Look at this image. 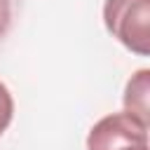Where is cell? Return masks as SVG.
Returning <instances> with one entry per match:
<instances>
[{"label": "cell", "instance_id": "3957f363", "mask_svg": "<svg viewBox=\"0 0 150 150\" xmlns=\"http://www.w3.org/2000/svg\"><path fill=\"white\" fill-rule=\"evenodd\" d=\"M148 91H150V70L141 68L127 82V89H124V110L131 112L134 117H138L145 124H148Z\"/></svg>", "mask_w": 150, "mask_h": 150}, {"label": "cell", "instance_id": "6da1fadb", "mask_svg": "<svg viewBox=\"0 0 150 150\" xmlns=\"http://www.w3.org/2000/svg\"><path fill=\"white\" fill-rule=\"evenodd\" d=\"M108 33L138 56L150 54V0H105Z\"/></svg>", "mask_w": 150, "mask_h": 150}, {"label": "cell", "instance_id": "277c9868", "mask_svg": "<svg viewBox=\"0 0 150 150\" xmlns=\"http://www.w3.org/2000/svg\"><path fill=\"white\" fill-rule=\"evenodd\" d=\"M12 117H14V98H12L9 89L0 82V136L7 131Z\"/></svg>", "mask_w": 150, "mask_h": 150}, {"label": "cell", "instance_id": "5b68a950", "mask_svg": "<svg viewBox=\"0 0 150 150\" xmlns=\"http://www.w3.org/2000/svg\"><path fill=\"white\" fill-rule=\"evenodd\" d=\"M9 21H12V7H9V0H0V38L9 30Z\"/></svg>", "mask_w": 150, "mask_h": 150}, {"label": "cell", "instance_id": "8992f818", "mask_svg": "<svg viewBox=\"0 0 150 150\" xmlns=\"http://www.w3.org/2000/svg\"><path fill=\"white\" fill-rule=\"evenodd\" d=\"M143 150H148V148H143Z\"/></svg>", "mask_w": 150, "mask_h": 150}, {"label": "cell", "instance_id": "7a4b0ae2", "mask_svg": "<svg viewBox=\"0 0 150 150\" xmlns=\"http://www.w3.org/2000/svg\"><path fill=\"white\" fill-rule=\"evenodd\" d=\"M143 148H148V124L127 110L101 117L87 136V150H143Z\"/></svg>", "mask_w": 150, "mask_h": 150}]
</instances>
